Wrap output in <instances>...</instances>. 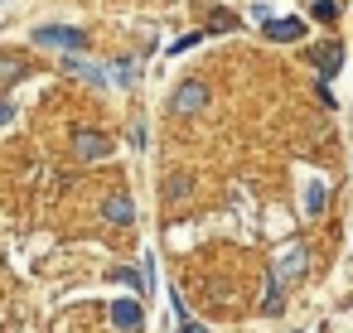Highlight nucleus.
Wrapping results in <instances>:
<instances>
[{"label":"nucleus","instance_id":"f257e3e1","mask_svg":"<svg viewBox=\"0 0 353 333\" xmlns=\"http://www.w3.org/2000/svg\"><path fill=\"white\" fill-rule=\"evenodd\" d=\"M34 44L39 49H68V54H78L88 44V34L83 30H68V25H44V30H34Z\"/></svg>","mask_w":353,"mask_h":333},{"label":"nucleus","instance_id":"f03ea898","mask_svg":"<svg viewBox=\"0 0 353 333\" xmlns=\"http://www.w3.org/2000/svg\"><path fill=\"white\" fill-rule=\"evenodd\" d=\"M170 107H174V111H184V116L203 111V107H208V83H199V78L179 83V87H174V102H170Z\"/></svg>","mask_w":353,"mask_h":333},{"label":"nucleus","instance_id":"7ed1b4c3","mask_svg":"<svg viewBox=\"0 0 353 333\" xmlns=\"http://www.w3.org/2000/svg\"><path fill=\"white\" fill-rule=\"evenodd\" d=\"M310 68H319V78L329 83V78L343 68V44H334V39H329V44H314V49H310Z\"/></svg>","mask_w":353,"mask_h":333},{"label":"nucleus","instance_id":"20e7f679","mask_svg":"<svg viewBox=\"0 0 353 333\" xmlns=\"http://www.w3.org/2000/svg\"><path fill=\"white\" fill-rule=\"evenodd\" d=\"M73 155L78 160H107L112 155V140L102 131H73Z\"/></svg>","mask_w":353,"mask_h":333},{"label":"nucleus","instance_id":"39448f33","mask_svg":"<svg viewBox=\"0 0 353 333\" xmlns=\"http://www.w3.org/2000/svg\"><path fill=\"white\" fill-rule=\"evenodd\" d=\"M305 261H310V251H305L300 241H290V246L276 256V280H281V285H285V280H295V275L305 270Z\"/></svg>","mask_w":353,"mask_h":333},{"label":"nucleus","instance_id":"423d86ee","mask_svg":"<svg viewBox=\"0 0 353 333\" xmlns=\"http://www.w3.org/2000/svg\"><path fill=\"white\" fill-rule=\"evenodd\" d=\"M102 217L117 222V227H126V222H136V203H131L126 193H112V198L102 203Z\"/></svg>","mask_w":353,"mask_h":333},{"label":"nucleus","instance_id":"0eeeda50","mask_svg":"<svg viewBox=\"0 0 353 333\" xmlns=\"http://www.w3.org/2000/svg\"><path fill=\"white\" fill-rule=\"evenodd\" d=\"M112 323H117L121 333H136V328H141V304H136V299H117V304H112Z\"/></svg>","mask_w":353,"mask_h":333},{"label":"nucleus","instance_id":"6e6552de","mask_svg":"<svg viewBox=\"0 0 353 333\" xmlns=\"http://www.w3.org/2000/svg\"><path fill=\"white\" fill-rule=\"evenodd\" d=\"M305 34V20H266V39H276V44H295Z\"/></svg>","mask_w":353,"mask_h":333},{"label":"nucleus","instance_id":"1a4fd4ad","mask_svg":"<svg viewBox=\"0 0 353 333\" xmlns=\"http://www.w3.org/2000/svg\"><path fill=\"white\" fill-rule=\"evenodd\" d=\"M63 68H68V73H78V78H88L92 87H107V73H102L97 63H88V58H78V54H73V58H68Z\"/></svg>","mask_w":353,"mask_h":333},{"label":"nucleus","instance_id":"9d476101","mask_svg":"<svg viewBox=\"0 0 353 333\" xmlns=\"http://www.w3.org/2000/svg\"><path fill=\"white\" fill-rule=\"evenodd\" d=\"M324 203H329V189H324L319 179H310V184H305V213H310V217H319V213H324Z\"/></svg>","mask_w":353,"mask_h":333},{"label":"nucleus","instance_id":"9b49d317","mask_svg":"<svg viewBox=\"0 0 353 333\" xmlns=\"http://www.w3.org/2000/svg\"><path fill=\"white\" fill-rule=\"evenodd\" d=\"M170 304H174V319H179V333H208L203 323H194V319H189V309H184V299H179V294H170Z\"/></svg>","mask_w":353,"mask_h":333},{"label":"nucleus","instance_id":"f8f14e48","mask_svg":"<svg viewBox=\"0 0 353 333\" xmlns=\"http://www.w3.org/2000/svg\"><path fill=\"white\" fill-rule=\"evenodd\" d=\"M261 309H266V314H281V309H285V299H281V280H276V275L266 280V299H261Z\"/></svg>","mask_w":353,"mask_h":333},{"label":"nucleus","instance_id":"ddd939ff","mask_svg":"<svg viewBox=\"0 0 353 333\" xmlns=\"http://www.w3.org/2000/svg\"><path fill=\"white\" fill-rule=\"evenodd\" d=\"M310 15L329 25V20H339V6H334V0H314V10H310Z\"/></svg>","mask_w":353,"mask_h":333},{"label":"nucleus","instance_id":"4468645a","mask_svg":"<svg viewBox=\"0 0 353 333\" xmlns=\"http://www.w3.org/2000/svg\"><path fill=\"white\" fill-rule=\"evenodd\" d=\"M208 30H237V15H228V10H213Z\"/></svg>","mask_w":353,"mask_h":333},{"label":"nucleus","instance_id":"2eb2a0df","mask_svg":"<svg viewBox=\"0 0 353 333\" xmlns=\"http://www.w3.org/2000/svg\"><path fill=\"white\" fill-rule=\"evenodd\" d=\"M112 78H117L121 87H131V83H136V63H117V73H112Z\"/></svg>","mask_w":353,"mask_h":333},{"label":"nucleus","instance_id":"dca6fc26","mask_svg":"<svg viewBox=\"0 0 353 333\" xmlns=\"http://www.w3.org/2000/svg\"><path fill=\"white\" fill-rule=\"evenodd\" d=\"M20 78V63L15 58H0V83H15Z\"/></svg>","mask_w":353,"mask_h":333},{"label":"nucleus","instance_id":"f3484780","mask_svg":"<svg viewBox=\"0 0 353 333\" xmlns=\"http://www.w3.org/2000/svg\"><path fill=\"white\" fill-rule=\"evenodd\" d=\"M203 34H208V30H194V34H184V39H179V44H174V54H184V49H194V44H199V39H203Z\"/></svg>","mask_w":353,"mask_h":333},{"label":"nucleus","instance_id":"a211bd4d","mask_svg":"<svg viewBox=\"0 0 353 333\" xmlns=\"http://www.w3.org/2000/svg\"><path fill=\"white\" fill-rule=\"evenodd\" d=\"M10 121H15V102L0 97V126H10Z\"/></svg>","mask_w":353,"mask_h":333}]
</instances>
